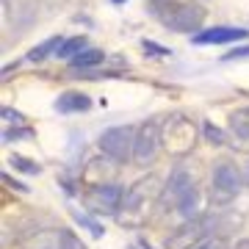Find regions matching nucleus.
<instances>
[{
    "label": "nucleus",
    "mask_w": 249,
    "mask_h": 249,
    "mask_svg": "<svg viewBox=\"0 0 249 249\" xmlns=\"http://www.w3.org/2000/svg\"><path fill=\"white\" fill-rule=\"evenodd\" d=\"M64 249H86V244H83L80 238H75L72 232L64 230Z\"/></svg>",
    "instance_id": "nucleus-21"
},
{
    "label": "nucleus",
    "mask_w": 249,
    "mask_h": 249,
    "mask_svg": "<svg viewBox=\"0 0 249 249\" xmlns=\"http://www.w3.org/2000/svg\"><path fill=\"white\" fill-rule=\"evenodd\" d=\"M136 127L130 124H116V127H108L106 133H100L97 147L100 152H106L111 160L122 163V160L133 158V147H136Z\"/></svg>",
    "instance_id": "nucleus-2"
},
{
    "label": "nucleus",
    "mask_w": 249,
    "mask_h": 249,
    "mask_svg": "<svg viewBox=\"0 0 249 249\" xmlns=\"http://www.w3.org/2000/svg\"><path fill=\"white\" fill-rule=\"evenodd\" d=\"M205 19V9L196 3H172V9L160 11V22L175 31V34H188L196 31Z\"/></svg>",
    "instance_id": "nucleus-3"
},
{
    "label": "nucleus",
    "mask_w": 249,
    "mask_h": 249,
    "mask_svg": "<svg viewBox=\"0 0 249 249\" xmlns=\"http://www.w3.org/2000/svg\"><path fill=\"white\" fill-rule=\"evenodd\" d=\"M25 249H64V230H42L25 244Z\"/></svg>",
    "instance_id": "nucleus-12"
},
{
    "label": "nucleus",
    "mask_w": 249,
    "mask_h": 249,
    "mask_svg": "<svg viewBox=\"0 0 249 249\" xmlns=\"http://www.w3.org/2000/svg\"><path fill=\"white\" fill-rule=\"evenodd\" d=\"M194 178H191V172L188 169H175L169 175V180H166V188H163V199H169V202L178 205L180 199L186 194H191L194 191Z\"/></svg>",
    "instance_id": "nucleus-10"
},
{
    "label": "nucleus",
    "mask_w": 249,
    "mask_h": 249,
    "mask_svg": "<svg viewBox=\"0 0 249 249\" xmlns=\"http://www.w3.org/2000/svg\"><path fill=\"white\" fill-rule=\"evenodd\" d=\"M232 249H249V238L238 241V244H235V247H232Z\"/></svg>",
    "instance_id": "nucleus-26"
},
{
    "label": "nucleus",
    "mask_w": 249,
    "mask_h": 249,
    "mask_svg": "<svg viewBox=\"0 0 249 249\" xmlns=\"http://www.w3.org/2000/svg\"><path fill=\"white\" fill-rule=\"evenodd\" d=\"M142 47H144V50H150L152 55H169V50H166V47L155 45V42H150V39H144V42H142Z\"/></svg>",
    "instance_id": "nucleus-22"
},
{
    "label": "nucleus",
    "mask_w": 249,
    "mask_h": 249,
    "mask_svg": "<svg viewBox=\"0 0 249 249\" xmlns=\"http://www.w3.org/2000/svg\"><path fill=\"white\" fill-rule=\"evenodd\" d=\"M11 163H14L17 169L28 172V175H39V166H36V163H28V160H25V158H19V155H11Z\"/></svg>",
    "instance_id": "nucleus-19"
},
{
    "label": "nucleus",
    "mask_w": 249,
    "mask_h": 249,
    "mask_svg": "<svg viewBox=\"0 0 249 249\" xmlns=\"http://www.w3.org/2000/svg\"><path fill=\"white\" fill-rule=\"evenodd\" d=\"M91 97L83 91H64L61 97L55 100V111L58 114H75V111H89Z\"/></svg>",
    "instance_id": "nucleus-11"
},
{
    "label": "nucleus",
    "mask_w": 249,
    "mask_h": 249,
    "mask_svg": "<svg viewBox=\"0 0 249 249\" xmlns=\"http://www.w3.org/2000/svg\"><path fill=\"white\" fill-rule=\"evenodd\" d=\"M106 58V53L100 50V47H86L83 53H78L75 58H72V70H86V67H94V64H100Z\"/></svg>",
    "instance_id": "nucleus-13"
},
{
    "label": "nucleus",
    "mask_w": 249,
    "mask_h": 249,
    "mask_svg": "<svg viewBox=\"0 0 249 249\" xmlns=\"http://www.w3.org/2000/svg\"><path fill=\"white\" fill-rule=\"evenodd\" d=\"M196 249H222V244H219V241H205V244H199Z\"/></svg>",
    "instance_id": "nucleus-24"
},
{
    "label": "nucleus",
    "mask_w": 249,
    "mask_h": 249,
    "mask_svg": "<svg viewBox=\"0 0 249 249\" xmlns=\"http://www.w3.org/2000/svg\"><path fill=\"white\" fill-rule=\"evenodd\" d=\"M3 116L11 119V122H17V119H19V114H17V111H11V108H3Z\"/></svg>",
    "instance_id": "nucleus-25"
},
{
    "label": "nucleus",
    "mask_w": 249,
    "mask_h": 249,
    "mask_svg": "<svg viewBox=\"0 0 249 249\" xmlns=\"http://www.w3.org/2000/svg\"><path fill=\"white\" fill-rule=\"evenodd\" d=\"M72 216H75V222H80L83 227H86V230L91 232V235L103 238V232H106V230H103V227H100V224L94 222V219H89V216H86V213H80V211H72Z\"/></svg>",
    "instance_id": "nucleus-17"
},
{
    "label": "nucleus",
    "mask_w": 249,
    "mask_h": 249,
    "mask_svg": "<svg viewBox=\"0 0 249 249\" xmlns=\"http://www.w3.org/2000/svg\"><path fill=\"white\" fill-rule=\"evenodd\" d=\"M114 3H124V0H114Z\"/></svg>",
    "instance_id": "nucleus-27"
},
{
    "label": "nucleus",
    "mask_w": 249,
    "mask_h": 249,
    "mask_svg": "<svg viewBox=\"0 0 249 249\" xmlns=\"http://www.w3.org/2000/svg\"><path fill=\"white\" fill-rule=\"evenodd\" d=\"M213 222H216V219H211V216H202V219H188L183 227H178L172 235H166L163 249H196V244L213 230Z\"/></svg>",
    "instance_id": "nucleus-5"
},
{
    "label": "nucleus",
    "mask_w": 249,
    "mask_h": 249,
    "mask_svg": "<svg viewBox=\"0 0 249 249\" xmlns=\"http://www.w3.org/2000/svg\"><path fill=\"white\" fill-rule=\"evenodd\" d=\"M28 136H31L28 127H14V130H6L3 139H6V142H17V139H28Z\"/></svg>",
    "instance_id": "nucleus-20"
},
{
    "label": "nucleus",
    "mask_w": 249,
    "mask_h": 249,
    "mask_svg": "<svg viewBox=\"0 0 249 249\" xmlns=\"http://www.w3.org/2000/svg\"><path fill=\"white\" fill-rule=\"evenodd\" d=\"M61 45H64V39H61V36H50L47 42H42V45H36L34 50L28 53V58H31V61H42V58H47V55L53 53V50L58 53V50H61Z\"/></svg>",
    "instance_id": "nucleus-14"
},
{
    "label": "nucleus",
    "mask_w": 249,
    "mask_h": 249,
    "mask_svg": "<svg viewBox=\"0 0 249 249\" xmlns=\"http://www.w3.org/2000/svg\"><path fill=\"white\" fill-rule=\"evenodd\" d=\"M160 196H163V186H160L158 175H147V178L136 180L133 186L124 191L119 219H122L124 224H130V227H139V224L150 216L152 205L158 202Z\"/></svg>",
    "instance_id": "nucleus-1"
},
{
    "label": "nucleus",
    "mask_w": 249,
    "mask_h": 249,
    "mask_svg": "<svg viewBox=\"0 0 249 249\" xmlns=\"http://www.w3.org/2000/svg\"><path fill=\"white\" fill-rule=\"evenodd\" d=\"M213 188L219 191V194H238L241 186H244V178H241V172L238 166H232L230 160H222V163H216V169H213Z\"/></svg>",
    "instance_id": "nucleus-8"
},
{
    "label": "nucleus",
    "mask_w": 249,
    "mask_h": 249,
    "mask_svg": "<svg viewBox=\"0 0 249 249\" xmlns=\"http://www.w3.org/2000/svg\"><path fill=\"white\" fill-rule=\"evenodd\" d=\"M163 127H158V122H144L136 133V147H133V160L139 166H147L158 158V150L163 147V136H160Z\"/></svg>",
    "instance_id": "nucleus-7"
},
{
    "label": "nucleus",
    "mask_w": 249,
    "mask_h": 249,
    "mask_svg": "<svg viewBox=\"0 0 249 249\" xmlns=\"http://www.w3.org/2000/svg\"><path fill=\"white\" fill-rule=\"evenodd\" d=\"M160 136H163V147H166V152H172V155H186V152L194 147V142H196L194 124L188 122L186 116H172L169 122L163 124Z\"/></svg>",
    "instance_id": "nucleus-4"
},
{
    "label": "nucleus",
    "mask_w": 249,
    "mask_h": 249,
    "mask_svg": "<svg viewBox=\"0 0 249 249\" xmlns=\"http://www.w3.org/2000/svg\"><path fill=\"white\" fill-rule=\"evenodd\" d=\"M202 133H205V139H208V142H213V144H224V142H227V139H224V133L216 127L213 122H205L202 124Z\"/></svg>",
    "instance_id": "nucleus-18"
},
{
    "label": "nucleus",
    "mask_w": 249,
    "mask_h": 249,
    "mask_svg": "<svg viewBox=\"0 0 249 249\" xmlns=\"http://www.w3.org/2000/svg\"><path fill=\"white\" fill-rule=\"evenodd\" d=\"M83 50H86V39H83V36H75V39H67L55 55H58V58H70L72 61V58H75L78 53H83Z\"/></svg>",
    "instance_id": "nucleus-16"
},
{
    "label": "nucleus",
    "mask_w": 249,
    "mask_h": 249,
    "mask_svg": "<svg viewBox=\"0 0 249 249\" xmlns=\"http://www.w3.org/2000/svg\"><path fill=\"white\" fill-rule=\"evenodd\" d=\"M124 191L119 183H97V186L89 188L86 194V205H89L91 213H108L114 216L119 208H122Z\"/></svg>",
    "instance_id": "nucleus-6"
},
{
    "label": "nucleus",
    "mask_w": 249,
    "mask_h": 249,
    "mask_svg": "<svg viewBox=\"0 0 249 249\" xmlns=\"http://www.w3.org/2000/svg\"><path fill=\"white\" fill-rule=\"evenodd\" d=\"M247 28H230V25H216L208 31H199L194 36V45H230L238 39H247Z\"/></svg>",
    "instance_id": "nucleus-9"
},
{
    "label": "nucleus",
    "mask_w": 249,
    "mask_h": 249,
    "mask_svg": "<svg viewBox=\"0 0 249 249\" xmlns=\"http://www.w3.org/2000/svg\"><path fill=\"white\" fill-rule=\"evenodd\" d=\"M230 130H232V136L249 142V111H235L230 116Z\"/></svg>",
    "instance_id": "nucleus-15"
},
{
    "label": "nucleus",
    "mask_w": 249,
    "mask_h": 249,
    "mask_svg": "<svg viewBox=\"0 0 249 249\" xmlns=\"http://www.w3.org/2000/svg\"><path fill=\"white\" fill-rule=\"evenodd\" d=\"M247 55H249V45H244V47L230 50V53H224V61H235V58H247Z\"/></svg>",
    "instance_id": "nucleus-23"
}]
</instances>
